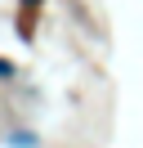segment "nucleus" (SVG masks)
Listing matches in <instances>:
<instances>
[{"label":"nucleus","instance_id":"nucleus-1","mask_svg":"<svg viewBox=\"0 0 143 148\" xmlns=\"http://www.w3.org/2000/svg\"><path fill=\"white\" fill-rule=\"evenodd\" d=\"M0 76H9V63H5V58H0Z\"/></svg>","mask_w":143,"mask_h":148}]
</instances>
